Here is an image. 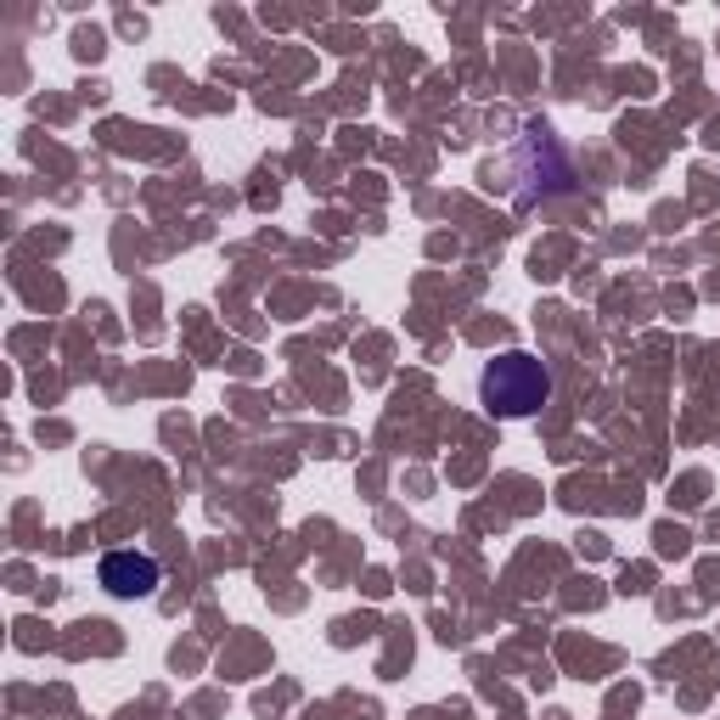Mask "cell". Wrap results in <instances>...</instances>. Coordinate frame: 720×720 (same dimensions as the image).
Here are the masks:
<instances>
[{"instance_id":"1","label":"cell","mask_w":720,"mask_h":720,"mask_svg":"<svg viewBox=\"0 0 720 720\" xmlns=\"http://www.w3.org/2000/svg\"><path fill=\"white\" fill-rule=\"evenodd\" d=\"M479 395H484V411H496V417H535L551 400V372H546V360L512 349L484 367Z\"/></svg>"},{"instance_id":"2","label":"cell","mask_w":720,"mask_h":720,"mask_svg":"<svg viewBox=\"0 0 720 720\" xmlns=\"http://www.w3.org/2000/svg\"><path fill=\"white\" fill-rule=\"evenodd\" d=\"M96 580H102L113 597H124V603L152 597L158 592V558H147V551H108L102 569H96Z\"/></svg>"}]
</instances>
